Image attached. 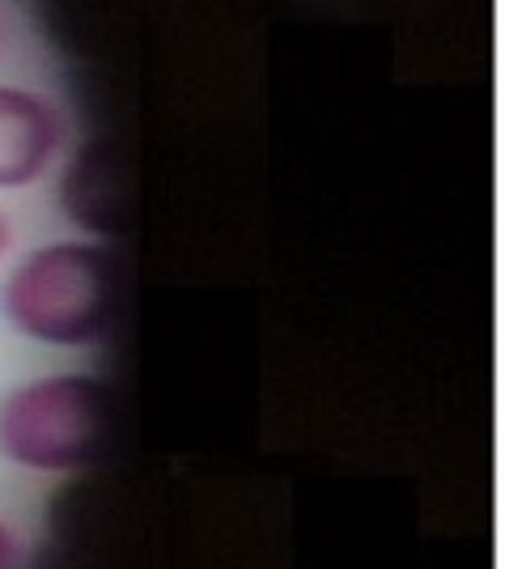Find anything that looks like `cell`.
Here are the masks:
<instances>
[{
	"label": "cell",
	"mask_w": 505,
	"mask_h": 569,
	"mask_svg": "<svg viewBox=\"0 0 505 569\" xmlns=\"http://www.w3.org/2000/svg\"><path fill=\"white\" fill-rule=\"evenodd\" d=\"M26 566V540L13 522L0 515V569H22Z\"/></svg>",
	"instance_id": "cell-4"
},
{
	"label": "cell",
	"mask_w": 505,
	"mask_h": 569,
	"mask_svg": "<svg viewBox=\"0 0 505 569\" xmlns=\"http://www.w3.org/2000/svg\"><path fill=\"white\" fill-rule=\"evenodd\" d=\"M102 442L107 387L94 375H43L0 396V459L22 472H81Z\"/></svg>",
	"instance_id": "cell-2"
},
{
	"label": "cell",
	"mask_w": 505,
	"mask_h": 569,
	"mask_svg": "<svg viewBox=\"0 0 505 569\" xmlns=\"http://www.w3.org/2000/svg\"><path fill=\"white\" fill-rule=\"evenodd\" d=\"M120 307V263L102 242L60 238L26 251L0 284V315L34 345L85 349Z\"/></svg>",
	"instance_id": "cell-1"
},
{
	"label": "cell",
	"mask_w": 505,
	"mask_h": 569,
	"mask_svg": "<svg viewBox=\"0 0 505 569\" xmlns=\"http://www.w3.org/2000/svg\"><path fill=\"white\" fill-rule=\"evenodd\" d=\"M0 51H4V26H0Z\"/></svg>",
	"instance_id": "cell-6"
},
{
	"label": "cell",
	"mask_w": 505,
	"mask_h": 569,
	"mask_svg": "<svg viewBox=\"0 0 505 569\" xmlns=\"http://www.w3.org/2000/svg\"><path fill=\"white\" fill-rule=\"evenodd\" d=\"M69 149V119L34 86L0 81V191H26Z\"/></svg>",
	"instance_id": "cell-3"
},
{
	"label": "cell",
	"mask_w": 505,
	"mask_h": 569,
	"mask_svg": "<svg viewBox=\"0 0 505 569\" xmlns=\"http://www.w3.org/2000/svg\"><path fill=\"white\" fill-rule=\"evenodd\" d=\"M9 251H13V217H9V209L0 204V268H4V260H9Z\"/></svg>",
	"instance_id": "cell-5"
}]
</instances>
